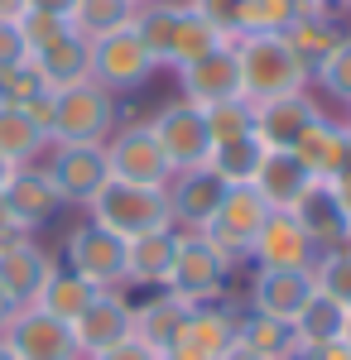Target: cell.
Returning <instances> with one entry per match:
<instances>
[{"mask_svg": "<svg viewBox=\"0 0 351 360\" xmlns=\"http://www.w3.org/2000/svg\"><path fill=\"white\" fill-rule=\"evenodd\" d=\"M197 20H207V25L221 34V39H241V10L245 0H183Z\"/></svg>", "mask_w": 351, "mask_h": 360, "instance_id": "obj_42", "label": "cell"}, {"mask_svg": "<svg viewBox=\"0 0 351 360\" xmlns=\"http://www.w3.org/2000/svg\"><path fill=\"white\" fill-rule=\"evenodd\" d=\"M347 125H351V106H347Z\"/></svg>", "mask_w": 351, "mask_h": 360, "instance_id": "obj_57", "label": "cell"}, {"mask_svg": "<svg viewBox=\"0 0 351 360\" xmlns=\"http://www.w3.org/2000/svg\"><path fill=\"white\" fill-rule=\"evenodd\" d=\"M135 15H140L135 0H78L68 20H73V29L87 34V39H106L116 29H130Z\"/></svg>", "mask_w": 351, "mask_h": 360, "instance_id": "obj_34", "label": "cell"}, {"mask_svg": "<svg viewBox=\"0 0 351 360\" xmlns=\"http://www.w3.org/2000/svg\"><path fill=\"white\" fill-rule=\"evenodd\" d=\"M313 86H323V91L332 96V101H337V106H351V29H347V39L332 49V58H327L323 68H318Z\"/></svg>", "mask_w": 351, "mask_h": 360, "instance_id": "obj_40", "label": "cell"}, {"mask_svg": "<svg viewBox=\"0 0 351 360\" xmlns=\"http://www.w3.org/2000/svg\"><path fill=\"white\" fill-rule=\"evenodd\" d=\"M313 259H318V245L308 240L294 212H270L250 245V264L255 269H313Z\"/></svg>", "mask_w": 351, "mask_h": 360, "instance_id": "obj_14", "label": "cell"}, {"mask_svg": "<svg viewBox=\"0 0 351 360\" xmlns=\"http://www.w3.org/2000/svg\"><path fill=\"white\" fill-rule=\"evenodd\" d=\"M342 341L351 346V307H347V327H342Z\"/></svg>", "mask_w": 351, "mask_h": 360, "instance_id": "obj_54", "label": "cell"}, {"mask_svg": "<svg viewBox=\"0 0 351 360\" xmlns=\"http://www.w3.org/2000/svg\"><path fill=\"white\" fill-rule=\"evenodd\" d=\"M342 327H347V303L327 298V293H313L303 312L294 317L298 346H318V341H342Z\"/></svg>", "mask_w": 351, "mask_h": 360, "instance_id": "obj_35", "label": "cell"}, {"mask_svg": "<svg viewBox=\"0 0 351 360\" xmlns=\"http://www.w3.org/2000/svg\"><path fill=\"white\" fill-rule=\"evenodd\" d=\"M202 115H207L212 144H226V139H245V135H255V101H245V96H226V101H212V106H202Z\"/></svg>", "mask_w": 351, "mask_h": 360, "instance_id": "obj_37", "label": "cell"}, {"mask_svg": "<svg viewBox=\"0 0 351 360\" xmlns=\"http://www.w3.org/2000/svg\"><path fill=\"white\" fill-rule=\"evenodd\" d=\"M92 298H97V288H92L82 274H73L68 264H58L54 274H49V283H44V293H39L34 303L44 307V312H54L58 322H68V327H73L82 312H87Z\"/></svg>", "mask_w": 351, "mask_h": 360, "instance_id": "obj_29", "label": "cell"}, {"mask_svg": "<svg viewBox=\"0 0 351 360\" xmlns=\"http://www.w3.org/2000/svg\"><path fill=\"white\" fill-rule=\"evenodd\" d=\"M54 269H58V259L39 245L34 236L0 245V288H5L20 307H29L39 293H44V283H49Z\"/></svg>", "mask_w": 351, "mask_h": 360, "instance_id": "obj_19", "label": "cell"}, {"mask_svg": "<svg viewBox=\"0 0 351 360\" xmlns=\"http://www.w3.org/2000/svg\"><path fill=\"white\" fill-rule=\"evenodd\" d=\"M216 360H265V356H255L250 346H241V341H231V346H226V351H221Z\"/></svg>", "mask_w": 351, "mask_h": 360, "instance_id": "obj_49", "label": "cell"}, {"mask_svg": "<svg viewBox=\"0 0 351 360\" xmlns=\"http://www.w3.org/2000/svg\"><path fill=\"white\" fill-rule=\"evenodd\" d=\"M313 283H318V293H327V298L351 307V245L323 250L313 259Z\"/></svg>", "mask_w": 351, "mask_h": 360, "instance_id": "obj_38", "label": "cell"}, {"mask_svg": "<svg viewBox=\"0 0 351 360\" xmlns=\"http://www.w3.org/2000/svg\"><path fill=\"white\" fill-rule=\"evenodd\" d=\"M164 193H168V217H173L178 231H202V226L216 217V207H221V197H226V183L202 164V168L173 173Z\"/></svg>", "mask_w": 351, "mask_h": 360, "instance_id": "obj_16", "label": "cell"}, {"mask_svg": "<svg viewBox=\"0 0 351 360\" xmlns=\"http://www.w3.org/2000/svg\"><path fill=\"white\" fill-rule=\"evenodd\" d=\"M73 29V20L63 15H44V10H20V34H25L29 53H44L49 44H58L63 34Z\"/></svg>", "mask_w": 351, "mask_h": 360, "instance_id": "obj_41", "label": "cell"}, {"mask_svg": "<svg viewBox=\"0 0 351 360\" xmlns=\"http://www.w3.org/2000/svg\"><path fill=\"white\" fill-rule=\"evenodd\" d=\"M0 360H20L15 351H10V346H5V336H0Z\"/></svg>", "mask_w": 351, "mask_h": 360, "instance_id": "obj_52", "label": "cell"}, {"mask_svg": "<svg viewBox=\"0 0 351 360\" xmlns=\"http://www.w3.org/2000/svg\"><path fill=\"white\" fill-rule=\"evenodd\" d=\"M323 115V106L313 101V91H294V96H274L255 106V139L265 149H294L298 135Z\"/></svg>", "mask_w": 351, "mask_h": 360, "instance_id": "obj_20", "label": "cell"}, {"mask_svg": "<svg viewBox=\"0 0 351 360\" xmlns=\"http://www.w3.org/2000/svg\"><path fill=\"white\" fill-rule=\"evenodd\" d=\"M87 360H164V351L144 346L140 336H125L121 346H111V351H97V356H87Z\"/></svg>", "mask_w": 351, "mask_h": 360, "instance_id": "obj_44", "label": "cell"}, {"mask_svg": "<svg viewBox=\"0 0 351 360\" xmlns=\"http://www.w3.org/2000/svg\"><path fill=\"white\" fill-rule=\"evenodd\" d=\"M39 91H54V86L44 82V72H39L34 58H20V63L0 68V101H5V106H25Z\"/></svg>", "mask_w": 351, "mask_h": 360, "instance_id": "obj_39", "label": "cell"}, {"mask_svg": "<svg viewBox=\"0 0 351 360\" xmlns=\"http://www.w3.org/2000/svg\"><path fill=\"white\" fill-rule=\"evenodd\" d=\"M149 130L159 139L164 159L173 173H183V168H202L212 159V130H207V115L202 106H192V101H164L159 111L149 115Z\"/></svg>", "mask_w": 351, "mask_h": 360, "instance_id": "obj_7", "label": "cell"}, {"mask_svg": "<svg viewBox=\"0 0 351 360\" xmlns=\"http://www.w3.org/2000/svg\"><path fill=\"white\" fill-rule=\"evenodd\" d=\"M87 212H92V221H101L125 240L144 236V231H159V226H173L164 188H140V183H121V178H106L101 193L87 202Z\"/></svg>", "mask_w": 351, "mask_h": 360, "instance_id": "obj_4", "label": "cell"}, {"mask_svg": "<svg viewBox=\"0 0 351 360\" xmlns=\"http://www.w3.org/2000/svg\"><path fill=\"white\" fill-rule=\"evenodd\" d=\"M236 44V63H241V96L245 101H274V96H294V91H313V77L298 68L289 53L284 34H241Z\"/></svg>", "mask_w": 351, "mask_h": 360, "instance_id": "obj_1", "label": "cell"}, {"mask_svg": "<svg viewBox=\"0 0 351 360\" xmlns=\"http://www.w3.org/2000/svg\"><path fill=\"white\" fill-rule=\"evenodd\" d=\"M226 278H231V259H226L202 231H178V255H173V269L164 278V293L183 298L188 307L221 303Z\"/></svg>", "mask_w": 351, "mask_h": 360, "instance_id": "obj_3", "label": "cell"}, {"mask_svg": "<svg viewBox=\"0 0 351 360\" xmlns=\"http://www.w3.org/2000/svg\"><path fill=\"white\" fill-rule=\"evenodd\" d=\"M236 341V312L226 303H197L173 341L168 360H216Z\"/></svg>", "mask_w": 351, "mask_h": 360, "instance_id": "obj_18", "label": "cell"}, {"mask_svg": "<svg viewBox=\"0 0 351 360\" xmlns=\"http://www.w3.org/2000/svg\"><path fill=\"white\" fill-rule=\"evenodd\" d=\"M294 217L308 231V240L318 245V255L323 250H337V245H351V217H347V207L337 202L332 183H313L294 202Z\"/></svg>", "mask_w": 351, "mask_h": 360, "instance_id": "obj_22", "label": "cell"}, {"mask_svg": "<svg viewBox=\"0 0 351 360\" xmlns=\"http://www.w3.org/2000/svg\"><path fill=\"white\" fill-rule=\"evenodd\" d=\"M15 312H20V303H15V298H10V293L0 288V332L10 327V317H15Z\"/></svg>", "mask_w": 351, "mask_h": 360, "instance_id": "obj_50", "label": "cell"}, {"mask_svg": "<svg viewBox=\"0 0 351 360\" xmlns=\"http://www.w3.org/2000/svg\"><path fill=\"white\" fill-rule=\"evenodd\" d=\"M173 255H178V226H159V231H144L130 236V255H125V288H164V278L173 269Z\"/></svg>", "mask_w": 351, "mask_h": 360, "instance_id": "obj_23", "label": "cell"}, {"mask_svg": "<svg viewBox=\"0 0 351 360\" xmlns=\"http://www.w3.org/2000/svg\"><path fill=\"white\" fill-rule=\"evenodd\" d=\"M178 15H183V0H154V5H140L135 15V34L140 44L149 49V58L168 68V49H173V29H178Z\"/></svg>", "mask_w": 351, "mask_h": 360, "instance_id": "obj_32", "label": "cell"}, {"mask_svg": "<svg viewBox=\"0 0 351 360\" xmlns=\"http://www.w3.org/2000/svg\"><path fill=\"white\" fill-rule=\"evenodd\" d=\"M101 149H106L111 178H121V183H140V188H168V178H173V168H168V159H164L159 139H154V130H149V120L116 125Z\"/></svg>", "mask_w": 351, "mask_h": 360, "instance_id": "obj_6", "label": "cell"}, {"mask_svg": "<svg viewBox=\"0 0 351 360\" xmlns=\"http://www.w3.org/2000/svg\"><path fill=\"white\" fill-rule=\"evenodd\" d=\"M236 341H241V346H250L255 356H265V360H294L298 356L294 322L270 317V312H255V307L236 312Z\"/></svg>", "mask_w": 351, "mask_h": 360, "instance_id": "obj_28", "label": "cell"}, {"mask_svg": "<svg viewBox=\"0 0 351 360\" xmlns=\"http://www.w3.org/2000/svg\"><path fill=\"white\" fill-rule=\"evenodd\" d=\"M318 5H323V10H332V15L342 10V0H318Z\"/></svg>", "mask_w": 351, "mask_h": 360, "instance_id": "obj_53", "label": "cell"}, {"mask_svg": "<svg viewBox=\"0 0 351 360\" xmlns=\"http://www.w3.org/2000/svg\"><path fill=\"white\" fill-rule=\"evenodd\" d=\"M0 197H5V207H10V217L20 231H39V226H49L63 212V197H58L54 178L44 173V164H20L10 168V178L0 183Z\"/></svg>", "mask_w": 351, "mask_h": 360, "instance_id": "obj_13", "label": "cell"}, {"mask_svg": "<svg viewBox=\"0 0 351 360\" xmlns=\"http://www.w3.org/2000/svg\"><path fill=\"white\" fill-rule=\"evenodd\" d=\"M342 10H347V15H351V0H342Z\"/></svg>", "mask_w": 351, "mask_h": 360, "instance_id": "obj_55", "label": "cell"}, {"mask_svg": "<svg viewBox=\"0 0 351 360\" xmlns=\"http://www.w3.org/2000/svg\"><path fill=\"white\" fill-rule=\"evenodd\" d=\"M10 168H15V164H10V159H5V154H0V183H5V178H10Z\"/></svg>", "mask_w": 351, "mask_h": 360, "instance_id": "obj_51", "label": "cell"}, {"mask_svg": "<svg viewBox=\"0 0 351 360\" xmlns=\"http://www.w3.org/2000/svg\"><path fill=\"white\" fill-rule=\"evenodd\" d=\"M125 255H130V240L106 231L101 221H87L68 231L63 240V264L82 274L92 288H125Z\"/></svg>", "mask_w": 351, "mask_h": 360, "instance_id": "obj_5", "label": "cell"}, {"mask_svg": "<svg viewBox=\"0 0 351 360\" xmlns=\"http://www.w3.org/2000/svg\"><path fill=\"white\" fill-rule=\"evenodd\" d=\"M0 154L15 168L39 164V154H49V135H44L20 106H5V101H0Z\"/></svg>", "mask_w": 351, "mask_h": 360, "instance_id": "obj_30", "label": "cell"}, {"mask_svg": "<svg viewBox=\"0 0 351 360\" xmlns=\"http://www.w3.org/2000/svg\"><path fill=\"white\" fill-rule=\"evenodd\" d=\"M29 58L39 63L44 82L54 86V91H68V86L92 82V39L78 34V29H68L58 44H49L44 53H29Z\"/></svg>", "mask_w": 351, "mask_h": 360, "instance_id": "obj_26", "label": "cell"}, {"mask_svg": "<svg viewBox=\"0 0 351 360\" xmlns=\"http://www.w3.org/2000/svg\"><path fill=\"white\" fill-rule=\"evenodd\" d=\"M216 44H226V39H221L207 20H197L188 5H183L178 29H173V49H168V68H188V63H197L202 53H212Z\"/></svg>", "mask_w": 351, "mask_h": 360, "instance_id": "obj_36", "label": "cell"}, {"mask_svg": "<svg viewBox=\"0 0 351 360\" xmlns=\"http://www.w3.org/2000/svg\"><path fill=\"white\" fill-rule=\"evenodd\" d=\"M260 164H265V144H260L255 135L212 144V159H207V168H212L226 188H245V183H255Z\"/></svg>", "mask_w": 351, "mask_h": 360, "instance_id": "obj_31", "label": "cell"}, {"mask_svg": "<svg viewBox=\"0 0 351 360\" xmlns=\"http://www.w3.org/2000/svg\"><path fill=\"white\" fill-rule=\"evenodd\" d=\"M178 72V91L192 106H212L226 96H241V63H236V44H216L212 53H202L188 68H173Z\"/></svg>", "mask_w": 351, "mask_h": 360, "instance_id": "obj_15", "label": "cell"}, {"mask_svg": "<svg viewBox=\"0 0 351 360\" xmlns=\"http://www.w3.org/2000/svg\"><path fill=\"white\" fill-rule=\"evenodd\" d=\"M298 164L308 168L318 183H332V178H342L351 173V125L347 120H332V115H318L294 144Z\"/></svg>", "mask_w": 351, "mask_h": 360, "instance_id": "obj_17", "label": "cell"}, {"mask_svg": "<svg viewBox=\"0 0 351 360\" xmlns=\"http://www.w3.org/2000/svg\"><path fill=\"white\" fill-rule=\"evenodd\" d=\"M265 217H270V207H265V197L255 193L250 183H245V188H226L216 217L202 226V236H207V240L231 259V269H236L241 259H250V245H255Z\"/></svg>", "mask_w": 351, "mask_h": 360, "instance_id": "obj_8", "label": "cell"}, {"mask_svg": "<svg viewBox=\"0 0 351 360\" xmlns=\"http://www.w3.org/2000/svg\"><path fill=\"white\" fill-rule=\"evenodd\" d=\"M192 307L183 303V298H173V293H164V288H154L144 303H135V336L144 341V346H154V351H173V341H178V332H183V322H188Z\"/></svg>", "mask_w": 351, "mask_h": 360, "instance_id": "obj_27", "label": "cell"}, {"mask_svg": "<svg viewBox=\"0 0 351 360\" xmlns=\"http://www.w3.org/2000/svg\"><path fill=\"white\" fill-rule=\"evenodd\" d=\"M332 193H337V202L347 207V217H351V173H342V178H332Z\"/></svg>", "mask_w": 351, "mask_h": 360, "instance_id": "obj_48", "label": "cell"}, {"mask_svg": "<svg viewBox=\"0 0 351 360\" xmlns=\"http://www.w3.org/2000/svg\"><path fill=\"white\" fill-rule=\"evenodd\" d=\"M318 0H245L241 10V34H284L303 15H318Z\"/></svg>", "mask_w": 351, "mask_h": 360, "instance_id": "obj_33", "label": "cell"}, {"mask_svg": "<svg viewBox=\"0 0 351 360\" xmlns=\"http://www.w3.org/2000/svg\"><path fill=\"white\" fill-rule=\"evenodd\" d=\"M82 360L121 346L125 336H135V303H130V288H97V298L87 303L78 322H73Z\"/></svg>", "mask_w": 351, "mask_h": 360, "instance_id": "obj_12", "label": "cell"}, {"mask_svg": "<svg viewBox=\"0 0 351 360\" xmlns=\"http://www.w3.org/2000/svg\"><path fill=\"white\" fill-rule=\"evenodd\" d=\"M313 293H318L313 269H255L250 274V307L284 317V322H294Z\"/></svg>", "mask_w": 351, "mask_h": 360, "instance_id": "obj_21", "label": "cell"}, {"mask_svg": "<svg viewBox=\"0 0 351 360\" xmlns=\"http://www.w3.org/2000/svg\"><path fill=\"white\" fill-rule=\"evenodd\" d=\"M313 183H318V178L298 164L294 149H265V164H260V173H255L250 188L265 197L270 212H294V202L308 193Z\"/></svg>", "mask_w": 351, "mask_h": 360, "instance_id": "obj_24", "label": "cell"}, {"mask_svg": "<svg viewBox=\"0 0 351 360\" xmlns=\"http://www.w3.org/2000/svg\"><path fill=\"white\" fill-rule=\"evenodd\" d=\"M164 360H168V356H164Z\"/></svg>", "mask_w": 351, "mask_h": 360, "instance_id": "obj_59", "label": "cell"}, {"mask_svg": "<svg viewBox=\"0 0 351 360\" xmlns=\"http://www.w3.org/2000/svg\"><path fill=\"white\" fill-rule=\"evenodd\" d=\"M135 5H154V0H135Z\"/></svg>", "mask_w": 351, "mask_h": 360, "instance_id": "obj_56", "label": "cell"}, {"mask_svg": "<svg viewBox=\"0 0 351 360\" xmlns=\"http://www.w3.org/2000/svg\"><path fill=\"white\" fill-rule=\"evenodd\" d=\"M121 125V101L106 86L82 82L68 91H54V125L49 144H106V135Z\"/></svg>", "mask_w": 351, "mask_h": 360, "instance_id": "obj_2", "label": "cell"}, {"mask_svg": "<svg viewBox=\"0 0 351 360\" xmlns=\"http://www.w3.org/2000/svg\"><path fill=\"white\" fill-rule=\"evenodd\" d=\"M44 173L54 178L63 207H87L92 197L101 193V183L111 178L106 149H101V144H49Z\"/></svg>", "mask_w": 351, "mask_h": 360, "instance_id": "obj_11", "label": "cell"}, {"mask_svg": "<svg viewBox=\"0 0 351 360\" xmlns=\"http://www.w3.org/2000/svg\"><path fill=\"white\" fill-rule=\"evenodd\" d=\"M347 39V29L337 25V15L332 10H318V15H303L298 25L284 29V44H289V53L298 58V68L308 72V77H318V68H323L332 49Z\"/></svg>", "mask_w": 351, "mask_h": 360, "instance_id": "obj_25", "label": "cell"}, {"mask_svg": "<svg viewBox=\"0 0 351 360\" xmlns=\"http://www.w3.org/2000/svg\"><path fill=\"white\" fill-rule=\"evenodd\" d=\"M294 360H351L347 341H318V346H298Z\"/></svg>", "mask_w": 351, "mask_h": 360, "instance_id": "obj_45", "label": "cell"}, {"mask_svg": "<svg viewBox=\"0 0 351 360\" xmlns=\"http://www.w3.org/2000/svg\"><path fill=\"white\" fill-rule=\"evenodd\" d=\"M73 5L78 0H20V10H44V15H63V20L73 15Z\"/></svg>", "mask_w": 351, "mask_h": 360, "instance_id": "obj_47", "label": "cell"}, {"mask_svg": "<svg viewBox=\"0 0 351 360\" xmlns=\"http://www.w3.org/2000/svg\"><path fill=\"white\" fill-rule=\"evenodd\" d=\"M20 111H25L29 120H34V125L49 135V125H54V91H39V96H34V101H25Z\"/></svg>", "mask_w": 351, "mask_h": 360, "instance_id": "obj_46", "label": "cell"}, {"mask_svg": "<svg viewBox=\"0 0 351 360\" xmlns=\"http://www.w3.org/2000/svg\"><path fill=\"white\" fill-rule=\"evenodd\" d=\"M20 58H29V44L20 34V15H0V68L20 63Z\"/></svg>", "mask_w": 351, "mask_h": 360, "instance_id": "obj_43", "label": "cell"}, {"mask_svg": "<svg viewBox=\"0 0 351 360\" xmlns=\"http://www.w3.org/2000/svg\"><path fill=\"white\" fill-rule=\"evenodd\" d=\"M154 58L149 49L140 44L135 29H116L106 39H92V82L106 86L111 96H121V91H140V86L154 77Z\"/></svg>", "mask_w": 351, "mask_h": 360, "instance_id": "obj_9", "label": "cell"}, {"mask_svg": "<svg viewBox=\"0 0 351 360\" xmlns=\"http://www.w3.org/2000/svg\"><path fill=\"white\" fill-rule=\"evenodd\" d=\"M0 10H5V0H0Z\"/></svg>", "mask_w": 351, "mask_h": 360, "instance_id": "obj_58", "label": "cell"}, {"mask_svg": "<svg viewBox=\"0 0 351 360\" xmlns=\"http://www.w3.org/2000/svg\"><path fill=\"white\" fill-rule=\"evenodd\" d=\"M0 336H5V346H10L20 360H82L73 327L58 322L54 312H44L39 303L20 307Z\"/></svg>", "mask_w": 351, "mask_h": 360, "instance_id": "obj_10", "label": "cell"}]
</instances>
